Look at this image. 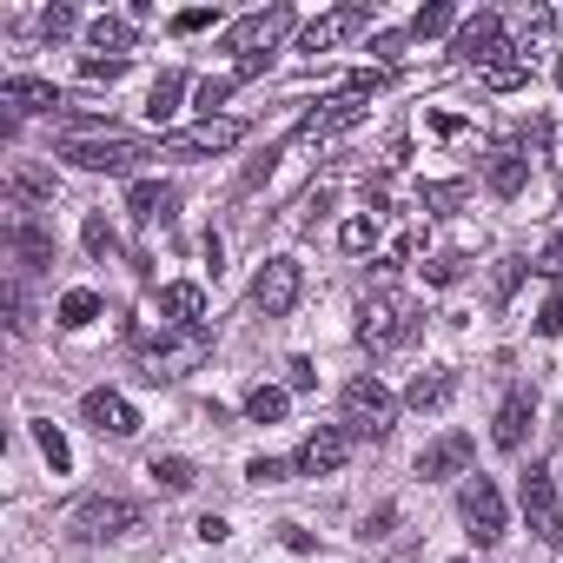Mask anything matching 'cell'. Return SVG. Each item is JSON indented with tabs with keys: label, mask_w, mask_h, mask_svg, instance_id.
I'll return each mask as SVG.
<instances>
[{
	"label": "cell",
	"mask_w": 563,
	"mask_h": 563,
	"mask_svg": "<svg viewBox=\"0 0 563 563\" xmlns=\"http://www.w3.org/2000/svg\"><path fill=\"white\" fill-rule=\"evenodd\" d=\"M530 418H537V391L530 385H517L504 405H497V451H523V438H530Z\"/></svg>",
	"instance_id": "cell-15"
},
{
	"label": "cell",
	"mask_w": 563,
	"mask_h": 563,
	"mask_svg": "<svg viewBox=\"0 0 563 563\" xmlns=\"http://www.w3.org/2000/svg\"><path fill=\"white\" fill-rule=\"evenodd\" d=\"M451 27H457V14H451V8H418L411 41H438V34H451Z\"/></svg>",
	"instance_id": "cell-31"
},
{
	"label": "cell",
	"mask_w": 563,
	"mask_h": 563,
	"mask_svg": "<svg viewBox=\"0 0 563 563\" xmlns=\"http://www.w3.org/2000/svg\"><path fill=\"white\" fill-rule=\"evenodd\" d=\"M21 199H54V173H41V166H14V179H8Z\"/></svg>",
	"instance_id": "cell-32"
},
{
	"label": "cell",
	"mask_w": 563,
	"mask_h": 563,
	"mask_svg": "<svg viewBox=\"0 0 563 563\" xmlns=\"http://www.w3.org/2000/svg\"><path fill=\"white\" fill-rule=\"evenodd\" d=\"M451 398H457V378H451L444 365H438V372H418V378H411V391H405V405H411V411H444Z\"/></svg>",
	"instance_id": "cell-22"
},
{
	"label": "cell",
	"mask_w": 563,
	"mask_h": 563,
	"mask_svg": "<svg viewBox=\"0 0 563 563\" xmlns=\"http://www.w3.org/2000/svg\"><path fill=\"white\" fill-rule=\"evenodd\" d=\"M239 140H245L239 120H199V126H186V133H166L159 153H173V159H206V153H225V146H239Z\"/></svg>",
	"instance_id": "cell-9"
},
{
	"label": "cell",
	"mask_w": 563,
	"mask_h": 563,
	"mask_svg": "<svg viewBox=\"0 0 563 563\" xmlns=\"http://www.w3.org/2000/svg\"><path fill=\"white\" fill-rule=\"evenodd\" d=\"M80 239H87V252H93V258H113V252H120V239H113V225H107L100 212H87V225H80Z\"/></svg>",
	"instance_id": "cell-33"
},
{
	"label": "cell",
	"mask_w": 563,
	"mask_h": 563,
	"mask_svg": "<svg viewBox=\"0 0 563 563\" xmlns=\"http://www.w3.org/2000/svg\"><path fill=\"white\" fill-rule=\"evenodd\" d=\"M232 87H239L232 74H225V80H199V93H192V100H199V113L212 120V107H225V100H232Z\"/></svg>",
	"instance_id": "cell-37"
},
{
	"label": "cell",
	"mask_w": 563,
	"mask_h": 563,
	"mask_svg": "<svg viewBox=\"0 0 563 563\" xmlns=\"http://www.w3.org/2000/svg\"><path fill=\"white\" fill-rule=\"evenodd\" d=\"M504 47H510V41H504V14H477V21H464L457 41H451V54H457L464 67H490Z\"/></svg>",
	"instance_id": "cell-11"
},
{
	"label": "cell",
	"mask_w": 563,
	"mask_h": 563,
	"mask_svg": "<svg viewBox=\"0 0 563 563\" xmlns=\"http://www.w3.org/2000/svg\"><path fill=\"white\" fill-rule=\"evenodd\" d=\"M457 517H464V530H471V543H497L504 537V497H497V484L490 477H471L464 484V497H457Z\"/></svg>",
	"instance_id": "cell-6"
},
{
	"label": "cell",
	"mask_w": 563,
	"mask_h": 563,
	"mask_svg": "<svg viewBox=\"0 0 563 563\" xmlns=\"http://www.w3.org/2000/svg\"><path fill=\"white\" fill-rule=\"evenodd\" d=\"M457 272H464V258H431V265H424V286H451Z\"/></svg>",
	"instance_id": "cell-42"
},
{
	"label": "cell",
	"mask_w": 563,
	"mask_h": 563,
	"mask_svg": "<svg viewBox=\"0 0 563 563\" xmlns=\"http://www.w3.org/2000/svg\"><path fill=\"white\" fill-rule=\"evenodd\" d=\"M477 80H484L490 93H517V87H530V60H523L517 47H504L490 67H477Z\"/></svg>",
	"instance_id": "cell-23"
},
{
	"label": "cell",
	"mask_w": 563,
	"mask_h": 563,
	"mask_svg": "<svg viewBox=\"0 0 563 563\" xmlns=\"http://www.w3.org/2000/svg\"><path fill=\"white\" fill-rule=\"evenodd\" d=\"M179 100H186V74H159L153 93H146V113H153V120H173Z\"/></svg>",
	"instance_id": "cell-26"
},
{
	"label": "cell",
	"mask_w": 563,
	"mask_h": 563,
	"mask_svg": "<svg viewBox=\"0 0 563 563\" xmlns=\"http://www.w3.org/2000/svg\"><path fill=\"white\" fill-rule=\"evenodd\" d=\"M345 457H352V431L325 424V431H312V438H306V451H299V471H306V477H332Z\"/></svg>",
	"instance_id": "cell-16"
},
{
	"label": "cell",
	"mask_w": 563,
	"mask_h": 563,
	"mask_svg": "<svg viewBox=\"0 0 563 563\" xmlns=\"http://www.w3.org/2000/svg\"><path fill=\"white\" fill-rule=\"evenodd\" d=\"M391 418H398V398H391L378 378H352V385H345V424H352V431L385 438V431H391Z\"/></svg>",
	"instance_id": "cell-5"
},
{
	"label": "cell",
	"mask_w": 563,
	"mask_h": 563,
	"mask_svg": "<svg viewBox=\"0 0 563 563\" xmlns=\"http://www.w3.org/2000/svg\"><path fill=\"white\" fill-rule=\"evenodd\" d=\"M80 74H87V80H107V87H113V80L126 74V60H107V54H87V60H80Z\"/></svg>",
	"instance_id": "cell-39"
},
{
	"label": "cell",
	"mask_w": 563,
	"mask_h": 563,
	"mask_svg": "<svg viewBox=\"0 0 563 563\" xmlns=\"http://www.w3.org/2000/svg\"><path fill=\"white\" fill-rule=\"evenodd\" d=\"M34 444H41V457H47L54 471H67V464H74V451H67V438H60L54 424H34Z\"/></svg>",
	"instance_id": "cell-36"
},
{
	"label": "cell",
	"mask_w": 563,
	"mask_h": 563,
	"mask_svg": "<svg viewBox=\"0 0 563 563\" xmlns=\"http://www.w3.org/2000/svg\"><path fill=\"white\" fill-rule=\"evenodd\" d=\"M153 484L159 490H192V464L186 457H153Z\"/></svg>",
	"instance_id": "cell-34"
},
{
	"label": "cell",
	"mask_w": 563,
	"mask_h": 563,
	"mask_svg": "<svg viewBox=\"0 0 563 563\" xmlns=\"http://www.w3.org/2000/svg\"><path fill=\"white\" fill-rule=\"evenodd\" d=\"M464 192H471L464 179H438V186H418V206H424V212H457Z\"/></svg>",
	"instance_id": "cell-29"
},
{
	"label": "cell",
	"mask_w": 563,
	"mask_h": 563,
	"mask_svg": "<svg viewBox=\"0 0 563 563\" xmlns=\"http://www.w3.org/2000/svg\"><path fill=\"white\" fill-rule=\"evenodd\" d=\"M252 306H258L265 319H286V312L299 306V265H292V258H265L258 278H252Z\"/></svg>",
	"instance_id": "cell-8"
},
{
	"label": "cell",
	"mask_w": 563,
	"mask_h": 563,
	"mask_svg": "<svg viewBox=\"0 0 563 563\" xmlns=\"http://www.w3.org/2000/svg\"><path fill=\"white\" fill-rule=\"evenodd\" d=\"M517 497H523V517H530V530L543 537V543H563V504H556V477L550 471H523V484H517Z\"/></svg>",
	"instance_id": "cell-7"
},
{
	"label": "cell",
	"mask_w": 563,
	"mask_h": 563,
	"mask_svg": "<svg viewBox=\"0 0 563 563\" xmlns=\"http://www.w3.org/2000/svg\"><path fill=\"white\" fill-rule=\"evenodd\" d=\"M292 8H265V14H245L232 34H225V54H239V60H272V47L292 34Z\"/></svg>",
	"instance_id": "cell-4"
},
{
	"label": "cell",
	"mask_w": 563,
	"mask_h": 563,
	"mask_svg": "<svg viewBox=\"0 0 563 563\" xmlns=\"http://www.w3.org/2000/svg\"><path fill=\"white\" fill-rule=\"evenodd\" d=\"M80 173H133L146 159V140H126V133H100V140H67V153Z\"/></svg>",
	"instance_id": "cell-3"
},
{
	"label": "cell",
	"mask_w": 563,
	"mask_h": 563,
	"mask_svg": "<svg viewBox=\"0 0 563 563\" xmlns=\"http://www.w3.org/2000/svg\"><path fill=\"white\" fill-rule=\"evenodd\" d=\"M41 34H47V41H67V34H74V8H47V14H41Z\"/></svg>",
	"instance_id": "cell-40"
},
{
	"label": "cell",
	"mask_w": 563,
	"mask_h": 563,
	"mask_svg": "<svg viewBox=\"0 0 563 563\" xmlns=\"http://www.w3.org/2000/svg\"><path fill=\"white\" fill-rule=\"evenodd\" d=\"M192 365H206V332H186V339L146 352V378H186Z\"/></svg>",
	"instance_id": "cell-14"
},
{
	"label": "cell",
	"mask_w": 563,
	"mask_h": 563,
	"mask_svg": "<svg viewBox=\"0 0 563 563\" xmlns=\"http://www.w3.org/2000/svg\"><path fill=\"white\" fill-rule=\"evenodd\" d=\"M87 41H93V54H107V60H126V47H133V27H126V21H113V14H100V21L87 27Z\"/></svg>",
	"instance_id": "cell-24"
},
{
	"label": "cell",
	"mask_w": 563,
	"mask_h": 563,
	"mask_svg": "<svg viewBox=\"0 0 563 563\" xmlns=\"http://www.w3.org/2000/svg\"><path fill=\"white\" fill-rule=\"evenodd\" d=\"M14 252H21V265H27V272L54 265V239H47L41 225H14Z\"/></svg>",
	"instance_id": "cell-27"
},
{
	"label": "cell",
	"mask_w": 563,
	"mask_h": 563,
	"mask_svg": "<svg viewBox=\"0 0 563 563\" xmlns=\"http://www.w3.org/2000/svg\"><path fill=\"white\" fill-rule=\"evenodd\" d=\"M543 265H550V272L563 265V239H550V245H543Z\"/></svg>",
	"instance_id": "cell-44"
},
{
	"label": "cell",
	"mask_w": 563,
	"mask_h": 563,
	"mask_svg": "<svg viewBox=\"0 0 563 563\" xmlns=\"http://www.w3.org/2000/svg\"><path fill=\"white\" fill-rule=\"evenodd\" d=\"M199 537L206 543H225V517H199Z\"/></svg>",
	"instance_id": "cell-43"
},
{
	"label": "cell",
	"mask_w": 563,
	"mask_h": 563,
	"mask_svg": "<svg viewBox=\"0 0 563 563\" xmlns=\"http://www.w3.org/2000/svg\"><path fill=\"white\" fill-rule=\"evenodd\" d=\"M556 87H563V60H556Z\"/></svg>",
	"instance_id": "cell-45"
},
{
	"label": "cell",
	"mask_w": 563,
	"mask_h": 563,
	"mask_svg": "<svg viewBox=\"0 0 563 563\" xmlns=\"http://www.w3.org/2000/svg\"><path fill=\"white\" fill-rule=\"evenodd\" d=\"M159 312H166L173 325L199 332V319H206V286H192V278H179V286H166V292H159Z\"/></svg>",
	"instance_id": "cell-20"
},
{
	"label": "cell",
	"mask_w": 563,
	"mask_h": 563,
	"mask_svg": "<svg viewBox=\"0 0 563 563\" xmlns=\"http://www.w3.org/2000/svg\"><path fill=\"white\" fill-rule=\"evenodd\" d=\"M93 319H100V299H93V292H67V299H60V325H67V332H87Z\"/></svg>",
	"instance_id": "cell-30"
},
{
	"label": "cell",
	"mask_w": 563,
	"mask_h": 563,
	"mask_svg": "<svg viewBox=\"0 0 563 563\" xmlns=\"http://www.w3.org/2000/svg\"><path fill=\"white\" fill-rule=\"evenodd\" d=\"M365 113H372L365 93H339V100H325L319 113L299 120V140H325V133H339V126H352V120H365Z\"/></svg>",
	"instance_id": "cell-17"
},
{
	"label": "cell",
	"mask_w": 563,
	"mask_h": 563,
	"mask_svg": "<svg viewBox=\"0 0 563 563\" xmlns=\"http://www.w3.org/2000/svg\"><path fill=\"white\" fill-rule=\"evenodd\" d=\"M537 332L556 339L563 332V272H543V299H537Z\"/></svg>",
	"instance_id": "cell-25"
},
{
	"label": "cell",
	"mask_w": 563,
	"mask_h": 563,
	"mask_svg": "<svg viewBox=\"0 0 563 563\" xmlns=\"http://www.w3.org/2000/svg\"><path fill=\"white\" fill-rule=\"evenodd\" d=\"M245 477H252V484H286V477H292V464H278V457H252V464H245Z\"/></svg>",
	"instance_id": "cell-38"
},
{
	"label": "cell",
	"mask_w": 563,
	"mask_h": 563,
	"mask_svg": "<svg viewBox=\"0 0 563 563\" xmlns=\"http://www.w3.org/2000/svg\"><path fill=\"white\" fill-rule=\"evenodd\" d=\"M523 179H530V159H523V153L497 146V153L484 159V186H490L497 199H517V192H523Z\"/></svg>",
	"instance_id": "cell-19"
},
{
	"label": "cell",
	"mask_w": 563,
	"mask_h": 563,
	"mask_svg": "<svg viewBox=\"0 0 563 563\" xmlns=\"http://www.w3.org/2000/svg\"><path fill=\"white\" fill-rule=\"evenodd\" d=\"M0 107H14V113H54V107H60V93H54V80L14 74V80H0Z\"/></svg>",
	"instance_id": "cell-18"
},
{
	"label": "cell",
	"mask_w": 563,
	"mask_h": 563,
	"mask_svg": "<svg viewBox=\"0 0 563 563\" xmlns=\"http://www.w3.org/2000/svg\"><path fill=\"white\" fill-rule=\"evenodd\" d=\"M286 391H278V385H252V398H245V418L252 424H278V418H286Z\"/></svg>",
	"instance_id": "cell-28"
},
{
	"label": "cell",
	"mask_w": 563,
	"mask_h": 563,
	"mask_svg": "<svg viewBox=\"0 0 563 563\" xmlns=\"http://www.w3.org/2000/svg\"><path fill=\"white\" fill-rule=\"evenodd\" d=\"M372 239H378V219H365V212L339 225V245H345V252H372Z\"/></svg>",
	"instance_id": "cell-35"
},
{
	"label": "cell",
	"mask_w": 563,
	"mask_h": 563,
	"mask_svg": "<svg viewBox=\"0 0 563 563\" xmlns=\"http://www.w3.org/2000/svg\"><path fill=\"white\" fill-rule=\"evenodd\" d=\"M173 206H179V192H173L166 179H140V186L126 192V212H133L140 225H159V219H166Z\"/></svg>",
	"instance_id": "cell-21"
},
{
	"label": "cell",
	"mask_w": 563,
	"mask_h": 563,
	"mask_svg": "<svg viewBox=\"0 0 563 563\" xmlns=\"http://www.w3.org/2000/svg\"><path fill=\"white\" fill-rule=\"evenodd\" d=\"M140 517H146V510H140L133 497H107V490H100V497H87V504L74 510V537H80V543H107V537L140 530Z\"/></svg>",
	"instance_id": "cell-2"
},
{
	"label": "cell",
	"mask_w": 563,
	"mask_h": 563,
	"mask_svg": "<svg viewBox=\"0 0 563 563\" xmlns=\"http://www.w3.org/2000/svg\"><path fill=\"white\" fill-rule=\"evenodd\" d=\"M219 14L212 8H186V14H173V34H199V27H212Z\"/></svg>",
	"instance_id": "cell-41"
},
{
	"label": "cell",
	"mask_w": 563,
	"mask_h": 563,
	"mask_svg": "<svg viewBox=\"0 0 563 563\" xmlns=\"http://www.w3.org/2000/svg\"><path fill=\"white\" fill-rule=\"evenodd\" d=\"M80 411H87V424H93L100 438H133V431H140V411H133L120 391H87Z\"/></svg>",
	"instance_id": "cell-12"
},
{
	"label": "cell",
	"mask_w": 563,
	"mask_h": 563,
	"mask_svg": "<svg viewBox=\"0 0 563 563\" xmlns=\"http://www.w3.org/2000/svg\"><path fill=\"white\" fill-rule=\"evenodd\" d=\"M372 27V8H332V14H319L312 27H306V41H299V54H332V47H345L352 34H365Z\"/></svg>",
	"instance_id": "cell-10"
},
{
	"label": "cell",
	"mask_w": 563,
	"mask_h": 563,
	"mask_svg": "<svg viewBox=\"0 0 563 563\" xmlns=\"http://www.w3.org/2000/svg\"><path fill=\"white\" fill-rule=\"evenodd\" d=\"M464 471H471V438H464V431H444L438 444L418 451V477H424V484H438V477H464Z\"/></svg>",
	"instance_id": "cell-13"
},
{
	"label": "cell",
	"mask_w": 563,
	"mask_h": 563,
	"mask_svg": "<svg viewBox=\"0 0 563 563\" xmlns=\"http://www.w3.org/2000/svg\"><path fill=\"white\" fill-rule=\"evenodd\" d=\"M418 325H424V312H411V306H405L391 286L365 292V306H358V345H365V352L411 345V339H418Z\"/></svg>",
	"instance_id": "cell-1"
}]
</instances>
